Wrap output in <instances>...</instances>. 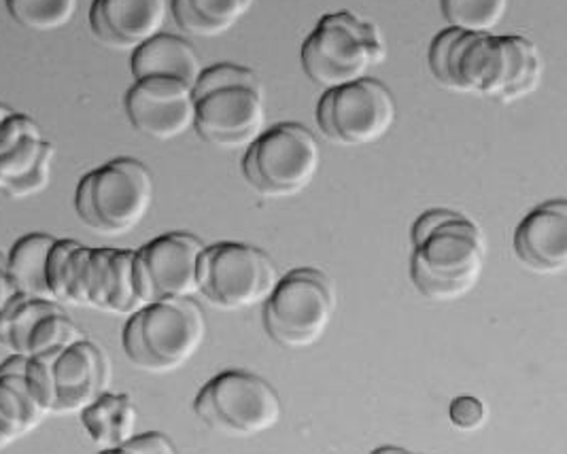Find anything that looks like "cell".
<instances>
[{"label":"cell","instance_id":"cell-23","mask_svg":"<svg viewBox=\"0 0 567 454\" xmlns=\"http://www.w3.org/2000/svg\"><path fill=\"white\" fill-rule=\"evenodd\" d=\"M449 28L493 34L504 22L511 0H440Z\"/></svg>","mask_w":567,"mask_h":454},{"label":"cell","instance_id":"cell-36","mask_svg":"<svg viewBox=\"0 0 567 454\" xmlns=\"http://www.w3.org/2000/svg\"><path fill=\"white\" fill-rule=\"evenodd\" d=\"M99 454H143L138 451V446L130 440L128 444L120 446V448H113V451H101Z\"/></svg>","mask_w":567,"mask_h":454},{"label":"cell","instance_id":"cell-28","mask_svg":"<svg viewBox=\"0 0 567 454\" xmlns=\"http://www.w3.org/2000/svg\"><path fill=\"white\" fill-rule=\"evenodd\" d=\"M92 249L81 245L71 252L64 272V303L87 308V270Z\"/></svg>","mask_w":567,"mask_h":454},{"label":"cell","instance_id":"cell-21","mask_svg":"<svg viewBox=\"0 0 567 454\" xmlns=\"http://www.w3.org/2000/svg\"><path fill=\"white\" fill-rule=\"evenodd\" d=\"M53 243L55 236L34 231L22 236L7 252V272L20 293L55 302L48 285V257Z\"/></svg>","mask_w":567,"mask_h":454},{"label":"cell","instance_id":"cell-26","mask_svg":"<svg viewBox=\"0 0 567 454\" xmlns=\"http://www.w3.org/2000/svg\"><path fill=\"white\" fill-rule=\"evenodd\" d=\"M143 306L134 291V251L115 249L111 261V282L104 312L111 314H134Z\"/></svg>","mask_w":567,"mask_h":454},{"label":"cell","instance_id":"cell-12","mask_svg":"<svg viewBox=\"0 0 567 454\" xmlns=\"http://www.w3.org/2000/svg\"><path fill=\"white\" fill-rule=\"evenodd\" d=\"M205 249L198 236L171 231L134 251V291L141 306L194 300L200 293L198 268Z\"/></svg>","mask_w":567,"mask_h":454},{"label":"cell","instance_id":"cell-29","mask_svg":"<svg viewBox=\"0 0 567 454\" xmlns=\"http://www.w3.org/2000/svg\"><path fill=\"white\" fill-rule=\"evenodd\" d=\"M115 249H92L87 270V308L103 310L111 282V261Z\"/></svg>","mask_w":567,"mask_h":454},{"label":"cell","instance_id":"cell-33","mask_svg":"<svg viewBox=\"0 0 567 454\" xmlns=\"http://www.w3.org/2000/svg\"><path fill=\"white\" fill-rule=\"evenodd\" d=\"M78 240L69 238H55L52 251L48 257V285L52 291V298L58 303H64V272H66V261L71 257L73 249L78 247Z\"/></svg>","mask_w":567,"mask_h":454},{"label":"cell","instance_id":"cell-8","mask_svg":"<svg viewBox=\"0 0 567 454\" xmlns=\"http://www.w3.org/2000/svg\"><path fill=\"white\" fill-rule=\"evenodd\" d=\"M321 168V145L309 127L293 122L264 130L243 157V177L270 200L307 192Z\"/></svg>","mask_w":567,"mask_h":454},{"label":"cell","instance_id":"cell-11","mask_svg":"<svg viewBox=\"0 0 567 454\" xmlns=\"http://www.w3.org/2000/svg\"><path fill=\"white\" fill-rule=\"evenodd\" d=\"M398 120V102L385 83L360 79L326 90L317 106L323 136L340 147H365L383 141Z\"/></svg>","mask_w":567,"mask_h":454},{"label":"cell","instance_id":"cell-30","mask_svg":"<svg viewBox=\"0 0 567 454\" xmlns=\"http://www.w3.org/2000/svg\"><path fill=\"white\" fill-rule=\"evenodd\" d=\"M449 421L462 433H476L489 421V405L474 395H460L449 405Z\"/></svg>","mask_w":567,"mask_h":454},{"label":"cell","instance_id":"cell-7","mask_svg":"<svg viewBox=\"0 0 567 454\" xmlns=\"http://www.w3.org/2000/svg\"><path fill=\"white\" fill-rule=\"evenodd\" d=\"M336 308L334 280L317 268H298L279 278L264 302V328L284 349H310L328 333Z\"/></svg>","mask_w":567,"mask_h":454},{"label":"cell","instance_id":"cell-16","mask_svg":"<svg viewBox=\"0 0 567 454\" xmlns=\"http://www.w3.org/2000/svg\"><path fill=\"white\" fill-rule=\"evenodd\" d=\"M168 0H94L90 28L104 48L134 51L162 34Z\"/></svg>","mask_w":567,"mask_h":454},{"label":"cell","instance_id":"cell-2","mask_svg":"<svg viewBox=\"0 0 567 454\" xmlns=\"http://www.w3.org/2000/svg\"><path fill=\"white\" fill-rule=\"evenodd\" d=\"M411 280L432 302H457L481 282L487 261V238L464 213L425 210L413 226Z\"/></svg>","mask_w":567,"mask_h":454},{"label":"cell","instance_id":"cell-3","mask_svg":"<svg viewBox=\"0 0 567 454\" xmlns=\"http://www.w3.org/2000/svg\"><path fill=\"white\" fill-rule=\"evenodd\" d=\"M198 136L219 149H247L266 127V87L258 73L238 64L205 69L194 85Z\"/></svg>","mask_w":567,"mask_h":454},{"label":"cell","instance_id":"cell-6","mask_svg":"<svg viewBox=\"0 0 567 454\" xmlns=\"http://www.w3.org/2000/svg\"><path fill=\"white\" fill-rule=\"evenodd\" d=\"M154 196L152 171L134 157H117L81 177L75 210L92 231L124 236L145 221Z\"/></svg>","mask_w":567,"mask_h":454},{"label":"cell","instance_id":"cell-27","mask_svg":"<svg viewBox=\"0 0 567 454\" xmlns=\"http://www.w3.org/2000/svg\"><path fill=\"white\" fill-rule=\"evenodd\" d=\"M48 145L50 141L39 136V138H27L16 149L2 153L0 155V192L28 177L39 164V159L43 157Z\"/></svg>","mask_w":567,"mask_h":454},{"label":"cell","instance_id":"cell-13","mask_svg":"<svg viewBox=\"0 0 567 454\" xmlns=\"http://www.w3.org/2000/svg\"><path fill=\"white\" fill-rule=\"evenodd\" d=\"M62 303L18 293L0 312V344L20 357H41L83 340Z\"/></svg>","mask_w":567,"mask_h":454},{"label":"cell","instance_id":"cell-34","mask_svg":"<svg viewBox=\"0 0 567 454\" xmlns=\"http://www.w3.org/2000/svg\"><path fill=\"white\" fill-rule=\"evenodd\" d=\"M132 442L138 446V451L143 454H179L175 444L164 433L134 435Z\"/></svg>","mask_w":567,"mask_h":454},{"label":"cell","instance_id":"cell-20","mask_svg":"<svg viewBox=\"0 0 567 454\" xmlns=\"http://www.w3.org/2000/svg\"><path fill=\"white\" fill-rule=\"evenodd\" d=\"M256 0H171L175 22L198 39L224 37L238 24Z\"/></svg>","mask_w":567,"mask_h":454},{"label":"cell","instance_id":"cell-5","mask_svg":"<svg viewBox=\"0 0 567 454\" xmlns=\"http://www.w3.org/2000/svg\"><path fill=\"white\" fill-rule=\"evenodd\" d=\"M302 69L323 90L360 81L388 58L381 28L353 11H336L319 20L302 45Z\"/></svg>","mask_w":567,"mask_h":454},{"label":"cell","instance_id":"cell-39","mask_svg":"<svg viewBox=\"0 0 567 454\" xmlns=\"http://www.w3.org/2000/svg\"><path fill=\"white\" fill-rule=\"evenodd\" d=\"M0 266H7V255L0 251Z\"/></svg>","mask_w":567,"mask_h":454},{"label":"cell","instance_id":"cell-32","mask_svg":"<svg viewBox=\"0 0 567 454\" xmlns=\"http://www.w3.org/2000/svg\"><path fill=\"white\" fill-rule=\"evenodd\" d=\"M39 136H43L41 126L27 113L13 111V115H9L0 124V155L16 149L27 138H39Z\"/></svg>","mask_w":567,"mask_h":454},{"label":"cell","instance_id":"cell-35","mask_svg":"<svg viewBox=\"0 0 567 454\" xmlns=\"http://www.w3.org/2000/svg\"><path fill=\"white\" fill-rule=\"evenodd\" d=\"M18 293H20V291H18L16 282L9 277L7 266H0V312L4 310V306L11 302Z\"/></svg>","mask_w":567,"mask_h":454},{"label":"cell","instance_id":"cell-15","mask_svg":"<svg viewBox=\"0 0 567 454\" xmlns=\"http://www.w3.org/2000/svg\"><path fill=\"white\" fill-rule=\"evenodd\" d=\"M48 357L55 382L53 416L79 414L109 391L111 359L96 342L83 338Z\"/></svg>","mask_w":567,"mask_h":454},{"label":"cell","instance_id":"cell-37","mask_svg":"<svg viewBox=\"0 0 567 454\" xmlns=\"http://www.w3.org/2000/svg\"><path fill=\"white\" fill-rule=\"evenodd\" d=\"M372 454H414L406 448H398V446H383V448H377Z\"/></svg>","mask_w":567,"mask_h":454},{"label":"cell","instance_id":"cell-4","mask_svg":"<svg viewBox=\"0 0 567 454\" xmlns=\"http://www.w3.org/2000/svg\"><path fill=\"white\" fill-rule=\"evenodd\" d=\"M207 317L194 300H162L130 314L122 344L132 365L171 374L187 365L207 340Z\"/></svg>","mask_w":567,"mask_h":454},{"label":"cell","instance_id":"cell-18","mask_svg":"<svg viewBox=\"0 0 567 454\" xmlns=\"http://www.w3.org/2000/svg\"><path fill=\"white\" fill-rule=\"evenodd\" d=\"M130 69L134 81L147 76H171L194 87L205 66L192 43L175 34H157L138 50L132 51Z\"/></svg>","mask_w":567,"mask_h":454},{"label":"cell","instance_id":"cell-10","mask_svg":"<svg viewBox=\"0 0 567 454\" xmlns=\"http://www.w3.org/2000/svg\"><path fill=\"white\" fill-rule=\"evenodd\" d=\"M279 282L268 252L243 243L210 245L200 257V296L219 310H245L266 302Z\"/></svg>","mask_w":567,"mask_h":454},{"label":"cell","instance_id":"cell-14","mask_svg":"<svg viewBox=\"0 0 567 454\" xmlns=\"http://www.w3.org/2000/svg\"><path fill=\"white\" fill-rule=\"evenodd\" d=\"M126 115L132 127L159 143H168L194 130L196 102L194 87L171 76H147L134 81L126 99Z\"/></svg>","mask_w":567,"mask_h":454},{"label":"cell","instance_id":"cell-19","mask_svg":"<svg viewBox=\"0 0 567 454\" xmlns=\"http://www.w3.org/2000/svg\"><path fill=\"white\" fill-rule=\"evenodd\" d=\"M81 425L101 451H113L136 435L138 410L126 393H103L79 412Z\"/></svg>","mask_w":567,"mask_h":454},{"label":"cell","instance_id":"cell-1","mask_svg":"<svg viewBox=\"0 0 567 454\" xmlns=\"http://www.w3.org/2000/svg\"><path fill=\"white\" fill-rule=\"evenodd\" d=\"M430 71L442 87L513 104L540 87L544 62L520 34H483L446 28L432 41Z\"/></svg>","mask_w":567,"mask_h":454},{"label":"cell","instance_id":"cell-25","mask_svg":"<svg viewBox=\"0 0 567 454\" xmlns=\"http://www.w3.org/2000/svg\"><path fill=\"white\" fill-rule=\"evenodd\" d=\"M0 372L18 374L32 400L45 412V416H53L55 410V382H53L52 363L48 354L41 357H20L11 354L0 363Z\"/></svg>","mask_w":567,"mask_h":454},{"label":"cell","instance_id":"cell-38","mask_svg":"<svg viewBox=\"0 0 567 454\" xmlns=\"http://www.w3.org/2000/svg\"><path fill=\"white\" fill-rule=\"evenodd\" d=\"M9 115H13V109H11L9 104H4V102L0 101V124H2Z\"/></svg>","mask_w":567,"mask_h":454},{"label":"cell","instance_id":"cell-9","mask_svg":"<svg viewBox=\"0 0 567 454\" xmlns=\"http://www.w3.org/2000/svg\"><path fill=\"white\" fill-rule=\"evenodd\" d=\"M194 412L219 435L256 437L281 423L284 402L268 380L251 372L228 370L203 386Z\"/></svg>","mask_w":567,"mask_h":454},{"label":"cell","instance_id":"cell-24","mask_svg":"<svg viewBox=\"0 0 567 454\" xmlns=\"http://www.w3.org/2000/svg\"><path fill=\"white\" fill-rule=\"evenodd\" d=\"M9 16L32 32H53L75 20L79 0H4Z\"/></svg>","mask_w":567,"mask_h":454},{"label":"cell","instance_id":"cell-31","mask_svg":"<svg viewBox=\"0 0 567 454\" xmlns=\"http://www.w3.org/2000/svg\"><path fill=\"white\" fill-rule=\"evenodd\" d=\"M53 157H55V147L50 143L48 149L43 153V157L34 166V171L28 177L13 183L11 187H7L2 194L11 200H24V198H32V196L45 192L52 183Z\"/></svg>","mask_w":567,"mask_h":454},{"label":"cell","instance_id":"cell-22","mask_svg":"<svg viewBox=\"0 0 567 454\" xmlns=\"http://www.w3.org/2000/svg\"><path fill=\"white\" fill-rule=\"evenodd\" d=\"M45 419L22 379L13 372H0V451L32 433Z\"/></svg>","mask_w":567,"mask_h":454},{"label":"cell","instance_id":"cell-17","mask_svg":"<svg viewBox=\"0 0 567 454\" xmlns=\"http://www.w3.org/2000/svg\"><path fill=\"white\" fill-rule=\"evenodd\" d=\"M515 255L536 275H561L567 268V203L564 198L534 208L515 231Z\"/></svg>","mask_w":567,"mask_h":454}]
</instances>
